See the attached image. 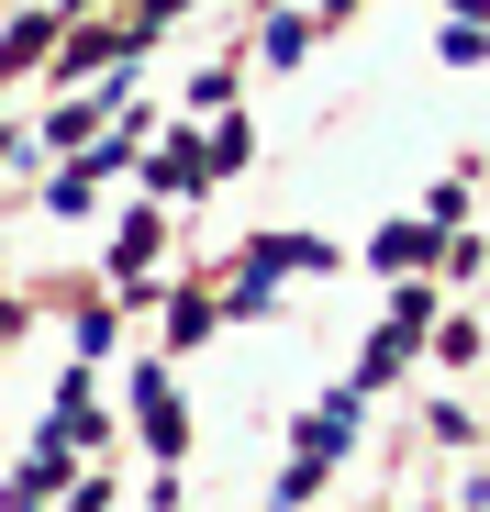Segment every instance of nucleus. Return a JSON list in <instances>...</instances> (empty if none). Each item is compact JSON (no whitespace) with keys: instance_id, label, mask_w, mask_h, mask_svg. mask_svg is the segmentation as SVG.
Segmentation results:
<instances>
[{"instance_id":"nucleus-1","label":"nucleus","mask_w":490,"mask_h":512,"mask_svg":"<svg viewBox=\"0 0 490 512\" xmlns=\"http://www.w3.org/2000/svg\"><path fill=\"white\" fill-rule=\"evenodd\" d=\"M357 446V401H323V412H301V457L323 468V457H346Z\"/></svg>"},{"instance_id":"nucleus-2","label":"nucleus","mask_w":490,"mask_h":512,"mask_svg":"<svg viewBox=\"0 0 490 512\" xmlns=\"http://www.w3.org/2000/svg\"><path fill=\"white\" fill-rule=\"evenodd\" d=\"M145 446H156V457H179V446H190V412H179V390H156V379H145Z\"/></svg>"},{"instance_id":"nucleus-3","label":"nucleus","mask_w":490,"mask_h":512,"mask_svg":"<svg viewBox=\"0 0 490 512\" xmlns=\"http://www.w3.org/2000/svg\"><path fill=\"white\" fill-rule=\"evenodd\" d=\"M424 245H435V234H424V223H390V234H379V245H368V256H379V268H424Z\"/></svg>"},{"instance_id":"nucleus-4","label":"nucleus","mask_w":490,"mask_h":512,"mask_svg":"<svg viewBox=\"0 0 490 512\" xmlns=\"http://www.w3.org/2000/svg\"><path fill=\"white\" fill-rule=\"evenodd\" d=\"M145 179H156V190H190V179H201V145H168V156H145Z\"/></svg>"}]
</instances>
